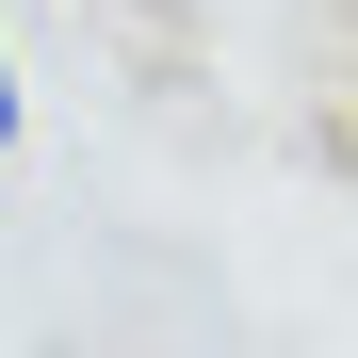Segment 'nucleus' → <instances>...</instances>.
<instances>
[{
	"label": "nucleus",
	"mask_w": 358,
	"mask_h": 358,
	"mask_svg": "<svg viewBox=\"0 0 358 358\" xmlns=\"http://www.w3.org/2000/svg\"><path fill=\"white\" fill-rule=\"evenodd\" d=\"M0 147H17V66H0Z\"/></svg>",
	"instance_id": "nucleus-1"
}]
</instances>
